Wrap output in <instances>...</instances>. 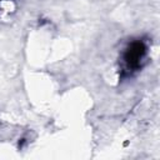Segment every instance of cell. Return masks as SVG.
Listing matches in <instances>:
<instances>
[{"mask_svg": "<svg viewBox=\"0 0 160 160\" xmlns=\"http://www.w3.org/2000/svg\"><path fill=\"white\" fill-rule=\"evenodd\" d=\"M146 45L140 40H135L128 45L122 54V64L125 71H136L141 68V62L146 55Z\"/></svg>", "mask_w": 160, "mask_h": 160, "instance_id": "6da1fadb", "label": "cell"}]
</instances>
